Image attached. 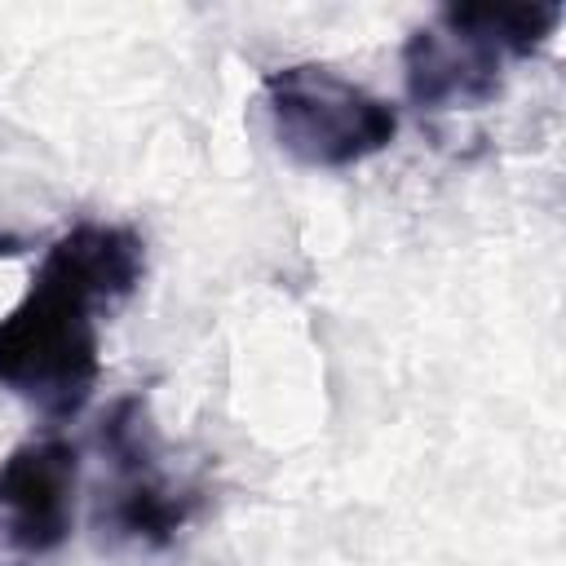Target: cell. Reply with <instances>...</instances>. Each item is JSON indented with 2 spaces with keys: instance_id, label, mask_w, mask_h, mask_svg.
Masks as SVG:
<instances>
[{
  "instance_id": "obj_1",
  "label": "cell",
  "mask_w": 566,
  "mask_h": 566,
  "mask_svg": "<svg viewBox=\"0 0 566 566\" xmlns=\"http://www.w3.org/2000/svg\"><path fill=\"white\" fill-rule=\"evenodd\" d=\"M146 274V243L119 221H75L40 256L22 301L0 318V389L49 420H71L102 376V314Z\"/></svg>"
},
{
  "instance_id": "obj_2",
  "label": "cell",
  "mask_w": 566,
  "mask_h": 566,
  "mask_svg": "<svg viewBox=\"0 0 566 566\" xmlns=\"http://www.w3.org/2000/svg\"><path fill=\"white\" fill-rule=\"evenodd\" d=\"M562 27V4H447L402 44V88L416 111H482L504 93L509 62L535 57Z\"/></svg>"
},
{
  "instance_id": "obj_3",
  "label": "cell",
  "mask_w": 566,
  "mask_h": 566,
  "mask_svg": "<svg viewBox=\"0 0 566 566\" xmlns=\"http://www.w3.org/2000/svg\"><path fill=\"white\" fill-rule=\"evenodd\" d=\"M261 106L274 146L305 168H354L398 137V106L323 62L265 71Z\"/></svg>"
},
{
  "instance_id": "obj_4",
  "label": "cell",
  "mask_w": 566,
  "mask_h": 566,
  "mask_svg": "<svg viewBox=\"0 0 566 566\" xmlns=\"http://www.w3.org/2000/svg\"><path fill=\"white\" fill-rule=\"evenodd\" d=\"M102 455L111 460V491L102 495L97 526L115 544L164 548L177 531L199 513V486L172 482L159 464V442L150 429V411L142 394H124L111 402L97 429Z\"/></svg>"
},
{
  "instance_id": "obj_5",
  "label": "cell",
  "mask_w": 566,
  "mask_h": 566,
  "mask_svg": "<svg viewBox=\"0 0 566 566\" xmlns=\"http://www.w3.org/2000/svg\"><path fill=\"white\" fill-rule=\"evenodd\" d=\"M80 451L66 438H31L0 460V566L53 557L75 526Z\"/></svg>"
}]
</instances>
